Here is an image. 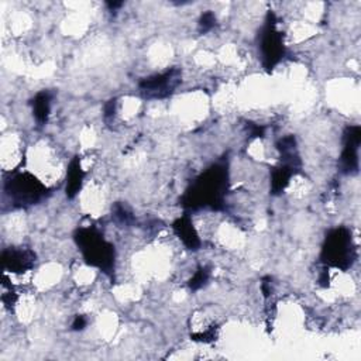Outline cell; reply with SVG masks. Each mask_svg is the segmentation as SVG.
<instances>
[{
    "instance_id": "obj_1",
    "label": "cell",
    "mask_w": 361,
    "mask_h": 361,
    "mask_svg": "<svg viewBox=\"0 0 361 361\" xmlns=\"http://www.w3.org/2000/svg\"><path fill=\"white\" fill-rule=\"evenodd\" d=\"M229 160L223 157L218 163L206 168L180 196L179 205L187 212L200 209L220 210L226 209V195L229 191Z\"/></svg>"
},
{
    "instance_id": "obj_21",
    "label": "cell",
    "mask_w": 361,
    "mask_h": 361,
    "mask_svg": "<svg viewBox=\"0 0 361 361\" xmlns=\"http://www.w3.org/2000/svg\"><path fill=\"white\" fill-rule=\"evenodd\" d=\"M87 326V319L85 315H76L72 320V324H71V329L74 330V332H82V330Z\"/></svg>"
},
{
    "instance_id": "obj_15",
    "label": "cell",
    "mask_w": 361,
    "mask_h": 361,
    "mask_svg": "<svg viewBox=\"0 0 361 361\" xmlns=\"http://www.w3.org/2000/svg\"><path fill=\"white\" fill-rule=\"evenodd\" d=\"M216 14L212 10H207L205 13H202V16L199 17L198 21V32L199 34H207L209 32H212V30L216 27Z\"/></svg>"
},
{
    "instance_id": "obj_10",
    "label": "cell",
    "mask_w": 361,
    "mask_h": 361,
    "mask_svg": "<svg viewBox=\"0 0 361 361\" xmlns=\"http://www.w3.org/2000/svg\"><path fill=\"white\" fill-rule=\"evenodd\" d=\"M277 149L280 152L281 164H287L292 168H295L298 172L302 168V161H300V156L298 152V143L296 137L289 134L284 136L277 141Z\"/></svg>"
},
{
    "instance_id": "obj_3",
    "label": "cell",
    "mask_w": 361,
    "mask_h": 361,
    "mask_svg": "<svg viewBox=\"0 0 361 361\" xmlns=\"http://www.w3.org/2000/svg\"><path fill=\"white\" fill-rule=\"evenodd\" d=\"M357 246L350 229L339 226L326 233L320 250V262L324 267L349 271L357 261Z\"/></svg>"
},
{
    "instance_id": "obj_9",
    "label": "cell",
    "mask_w": 361,
    "mask_h": 361,
    "mask_svg": "<svg viewBox=\"0 0 361 361\" xmlns=\"http://www.w3.org/2000/svg\"><path fill=\"white\" fill-rule=\"evenodd\" d=\"M172 230L188 250L198 251L200 249V237L196 227L194 226L189 212H185L183 216L175 219V222L172 223Z\"/></svg>"
},
{
    "instance_id": "obj_4",
    "label": "cell",
    "mask_w": 361,
    "mask_h": 361,
    "mask_svg": "<svg viewBox=\"0 0 361 361\" xmlns=\"http://www.w3.org/2000/svg\"><path fill=\"white\" fill-rule=\"evenodd\" d=\"M261 64L265 72H273L287 55L284 33L278 30V19L273 10H268L257 37Z\"/></svg>"
},
{
    "instance_id": "obj_2",
    "label": "cell",
    "mask_w": 361,
    "mask_h": 361,
    "mask_svg": "<svg viewBox=\"0 0 361 361\" xmlns=\"http://www.w3.org/2000/svg\"><path fill=\"white\" fill-rule=\"evenodd\" d=\"M74 242L85 264L98 268L107 277H113L116 249L96 227H79L74 233Z\"/></svg>"
},
{
    "instance_id": "obj_18",
    "label": "cell",
    "mask_w": 361,
    "mask_h": 361,
    "mask_svg": "<svg viewBox=\"0 0 361 361\" xmlns=\"http://www.w3.org/2000/svg\"><path fill=\"white\" fill-rule=\"evenodd\" d=\"M116 110H117V99H110L109 102H106L105 107H103L105 120L113 118L116 116Z\"/></svg>"
},
{
    "instance_id": "obj_16",
    "label": "cell",
    "mask_w": 361,
    "mask_h": 361,
    "mask_svg": "<svg viewBox=\"0 0 361 361\" xmlns=\"http://www.w3.org/2000/svg\"><path fill=\"white\" fill-rule=\"evenodd\" d=\"M113 215L120 223L123 225H132L134 222V216L130 212V209L120 202L113 205Z\"/></svg>"
},
{
    "instance_id": "obj_12",
    "label": "cell",
    "mask_w": 361,
    "mask_h": 361,
    "mask_svg": "<svg viewBox=\"0 0 361 361\" xmlns=\"http://www.w3.org/2000/svg\"><path fill=\"white\" fill-rule=\"evenodd\" d=\"M52 99H54V94L51 90H40L39 94H36V96L30 101V105H32L33 109V116L36 118V122L39 123V126H45L48 118H50V113H51V105H52Z\"/></svg>"
},
{
    "instance_id": "obj_7",
    "label": "cell",
    "mask_w": 361,
    "mask_h": 361,
    "mask_svg": "<svg viewBox=\"0 0 361 361\" xmlns=\"http://www.w3.org/2000/svg\"><path fill=\"white\" fill-rule=\"evenodd\" d=\"M360 144H361V127L357 125L347 126L343 132V148L339 160V168L342 174L354 175L358 172Z\"/></svg>"
},
{
    "instance_id": "obj_8",
    "label": "cell",
    "mask_w": 361,
    "mask_h": 361,
    "mask_svg": "<svg viewBox=\"0 0 361 361\" xmlns=\"http://www.w3.org/2000/svg\"><path fill=\"white\" fill-rule=\"evenodd\" d=\"M37 256L30 249H8L2 254V267L13 274H24L33 269Z\"/></svg>"
},
{
    "instance_id": "obj_22",
    "label": "cell",
    "mask_w": 361,
    "mask_h": 361,
    "mask_svg": "<svg viewBox=\"0 0 361 361\" xmlns=\"http://www.w3.org/2000/svg\"><path fill=\"white\" fill-rule=\"evenodd\" d=\"M318 282H319V285L323 287V288H327V287L330 285V276H329V268H327V267L323 265V268L320 269Z\"/></svg>"
},
{
    "instance_id": "obj_13",
    "label": "cell",
    "mask_w": 361,
    "mask_h": 361,
    "mask_svg": "<svg viewBox=\"0 0 361 361\" xmlns=\"http://www.w3.org/2000/svg\"><path fill=\"white\" fill-rule=\"evenodd\" d=\"M298 171L287 164H280L271 169V187H269V194L273 196H280L287 187L289 185L292 176Z\"/></svg>"
},
{
    "instance_id": "obj_6",
    "label": "cell",
    "mask_w": 361,
    "mask_h": 361,
    "mask_svg": "<svg viewBox=\"0 0 361 361\" xmlns=\"http://www.w3.org/2000/svg\"><path fill=\"white\" fill-rule=\"evenodd\" d=\"M180 82H183V70L179 67H172L161 74L143 78L138 82V89L143 98L149 101H160L169 98Z\"/></svg>"
},
{
    "instance_id": "obj_14",
    "label": "cell",
    "mask_w": 361,
    "mask_h": 361,
    "mask_svg": "<svg viewBox=\"0 0 361 361\" xmlns=\"http://www.w3.org/2000/svg\"><path fill=\"white\" fill-rule=\"evenodd\" d=\"M210 274H212V273H210L209 267H199L195 271V274L192 276V278L189 280V282H188L189 289L196 292V291L202 289L203 287H206L209 280H210Z\"/></svg>"
},
{
    "instance_id": "obj_17",
    "label": "cell",
    "mask_w": 361,
    "mask_h": 361,
    "mask_svg": "<svg viewBox=\"0 0 361 361\" xmlns=\"http://www.w3.org/2000/svg\"><path fill=\"white\" fill-rule=\"evenodd\" d=\"M218 338V327L212 326L209 327L205 332H199V333H194L191 335V339L195 342H200V343H212L215 342Z\"/></svg>"
},
{
    "instance_id": "obj_23",
    "label": "cell",
    "mask_w": 361,
    "mask_h": 361,
    "mask_svg": "<svg viewBox=\"0 0 361 361\" xmlns=\"http://www.w3.org/2000/svg\"><path fill=\"white\" fill-rule=\"evenodd\" d=\"M123 5H125V2H106V6L112 13L117 12L120 8H123Z\"/></svg>"
},
{
    "instance_id": "obj_5",
    "label": "cell",
    "mask_w": 361,
    "mask_h": 361,
    "mask_svg": "<svg viewBox=\"0 0 361 361\" xmlns=\"http://www.w3.org/2000/svg\"><path fill=\"white\" fill-rule=\"evenodd\" d=\"M5 194L14 207H28L39 205L50 191L36 175L23 171L5 179Z\"/></svg>"
},
{
    "instance_id": "obj_19",
    "label": "cell",
    "mask_w": 361,
    "mask_h": 361,
    "mask_svg": "<svg viewBox=\"0 0 361 361\" xmlns=\"http://www.w3.org/2000/svg\"><path fill=\"white\" fill-rule=\"evenodd\" d=\"M261 292L265 299H268L271 295H273V278H271L269 276L261 280Z\"/></svg>"
},
{
    "instance_id": "obj_20",
    "label": "cell",
    "mask_w": 361,
    "mask_h": 361,
    "mask_svg": "<svg viewBox=\"0 0 361 361\" xmlns=\"http://www.w3.org/2000/svg\"><path fill=\"white\" fill-rule=\"evenodd\" d=\"M246 127H247L251 138H260V137L265 136V127L261 126V125H256V123L250 122V123H247Z\"/></svg>"
},
{
    "instance_id": "obj_11",
    "label": "cell",
    "mask_w": 361,
    "mask_h": 361,
    "mask_svg": "<svg viewBox=\"0 0 361 361\" xmlns=\"http://www.w3.org/2000/svg\"><path fill=\"white\" fill-rule=\"evenodd\" d=\"M83 179H85V171L82 168L81 164V157L75 156L70 165H68V171H67V184H65V195L70 200L75 199L83 185Z\"/></svg>"
}]
</instances>
